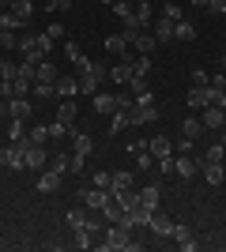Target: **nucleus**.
<instances>
[{"label":"nucleus","instance_id":"nucleus-1","mask_svg":"<svg viewBox=\"0 0 226 252\" xmlns=\"http://www.w3.org/2000/svg\"><path fill=\"white\" fill-rule=\"evenodd\" d=\"M102 252H140V241H132V230L121 226V222H109L102 230V241H98Z\"/></svg>","mask_w":226,"mask_h":252},{"label":"nucleus","instance_id":"nucleus-2","mask_svg":"<svg viewBox=\"0 0 226 252\" xmlns=\"http://www.w3.org/2000/svg\"><path fill=\"white\" fill-rule=\"evenodd\" d=\"M75 79H79V91H83V94H98V87L109 79V68L102 61H91V57H87V61L79 64V75H75Z\"/></svg>","mask_w":226,"mask_h":252},{"label":"nucleus","instance_id":"nucleus-3","mask_svg":"<svg viewBox=\"0 0 226 252\" xmlns=\"http://www.w3.org/2000/svg\"><path fill=\"white\" fill-rule=\"evenodd\" d=\"M91 136H72V173H83V162L91 155Z\"/></svg>","mask_w":226,"mask_h":252},{"label":"nucleus","instance_id":"nucleus-4","mask_svg":"<svg viewBox=\"0 0 226 252\" xmlns=\"http://www.w3.org/2000/svg\"><path fill=\"white\" fill-rule=\"evenodd\" d=\"M155 121H159V105L151 102V105H132L129 109V125H155Z\"/></svg>","mask_w":226,"mask_h":252},{"label":"nucleus","instance_id":"nucleus-5","mask_svg":"<svg viewBox=\"0 0 226 252\" xmlns=\"http://www.w3.org/2000/svg\"><path fill=\"white\" fill-rule=\"evenodd\" d=\"M151 222V207H143V203H132L129 211H125V219H121V226H129V230H136V226H147Z\"/></svg>","mask_w":226,"mask_h":252},{"label":"nucleus","instance_id":"nucleus-6","mask_svg":"<svg viewBox=\"0 0 226 252\" xmlns=\"http://www.w3.org/2000/svg\"><path fill=\"white\" fill-rule=\"evenodd\" d=\"M132 75H136V72H132V57L125 53V57H121V61L113 64V68H109V79H113L117 87H129V79H132Z\"/></svg>","mask_w":226,"mask_h":252},{"label":"nucleus","instance_id":"nucleus-7","mask_svg":"<svg viewBox=\"0 0 226 252\" xmlns=\"http://www.w3.org/2000/svg\"><path fill=\"white\" fill-rule=\"evenodd\" d=\"M27 166H31V169H45V166H49V151H45V143H31V139H27Z\"/></svg>","mask_w":226,"mask_h":252},{"label":"nucleus","instance_id":"nucleus-8","mask_svg":"<svg viewBox=\"0 0 226 252\" xmlns=\"http://www.w3.org/2000/svg\"><path fill=\"white\" fill-rule=\"evenodd\" d=\"M196 169H200V158L196 155H177L173 158V173H177V177H196Z\"/></svg>","mask_w":226,"mask_h":252},{"label":"nucleus","instance_id":"nucleus-9","mask_svg":"<svg viewBox=\"0 0 226 252\" xmlns=\"http://www.w3.org/2000/svg\"><path fill=\"white\" fill-rule=\"evenodd\" d=\"M151 34H155V42H159V45L173 42V23L166 19V15H159V19H151Z\"/></svg>","mask_w":226,"mask_h":252},{"label":"nucleus","instance_id":"nucleus-10","mask_svg":"<svg viewBox=\"0 0 226 252\" xmlns=\"http://www.w3.org/2000/svg\"><path fill=\"white\" fill-rule=\"evenodd\" d=\"M53 94L57 98H75V94H79V79H75V75H57Z\"/></svg>","mask_w":226,"mask_h":252},{"label":"nucleus","instance_id":"nucleus-11","mask_svg":"<svg viewBox=\"0 0 226 252\" xmlns=\"http://www.w3.org/2000/svg\"><path fill=\"white\" fill-rule=\"evenodd\" d=\"M147 226H151L155 233H159V237H170V230H173V219L166 215V211H159V207H155V211H151V222H147Z\"/></svg>","mask_w":226,"mask_h":252},{"label":"nucleus","instance_id":"nucleus-12","mask_svg":"<svg viewBox=\"0 0 226 252\" xmlns=\"http://www.w3.org/2000/svg\"><path fill=\"white\" fill-rule=\"evenodd\" d=\"M79 196H83V203H87L91 211H102V203H106L109 196H113V192H106V189H95V185H91V189H83Z\"/></svg>","mask_w":226,"mask_h":252},{"label":"nucleus","instance_id":"nucleus-13","mask_svg":"<svg viewBox=\"0 0 226 252\" xmlns=\"http://www.w3.org/2000/svg\"><path fill=\"white\" fill-rule=\"evenodd\" d=\"M170 237L177 241V249H181V252H196V237H193V230H189V226H173Z\"/></svg>","mask_w":226,"mask_h":252},{"label":"nucleus","instance_id":"nucleus-14","mask_svg":"<svg viewBox=\"0 0 226 252\" xmlns=\"http://www.w3.org/2000/svg\"><path fill=\"white\" fill-rule=\"evenodd\" d=\"M8 11H11V15H15V19L23 23V27H27V23L34 19V4H31V0H11V4H8Z\"/></svg>","mask_w":226,"mask_h":252},{"label":"nucleus","instance_id":"nucleus-15","mask_svg":"<svg viewBox=\"0 0 226 252\" xmlns=\"http://www.w3.org/2000/svg\"><path fill=\"white\" fill-rule=\"evenodd\" d=\"M113 109H117V94H109V91H98V94H95V113L109 117Z\"/></svg>","mask_w":226,"mask_h":252},{"label":"nucleus","instance_id":"nucleus-16","mask_svg":"<svg viewBox=\"0 0 226 252\" xmlns=\"http://www.w3.org/2000/svg\"><path fill=\"white\" fill-rule=\"evenodd\" d=\"M147 151L155 155V162H159V158H170L173 155V143L166 136H155V139H147Z\"/></svg>","mask_w":226,"mask_h":252},{"label":"nucleus","instance_id":"nucleus-17","mask_svg":"<svg viewBox=\"0 0 226 252\" xmlns=\"http://www.w3.org/2000/svg\"><path fill=\"white\" fill-rule=\"evenodd\" d=\"M223 125H226L223 105H204V128H223Z\"/></svg>","mask_w":226,"mask_h":252},{"label":"nucleus","instance_id":"nucleus-18","mask_svg":"<svg viewBox=\"0 0 226 252\" xmlns=\"http://www.w3.org/2000/svg\"><path fill=\"white\" fill-rule=\"evenodd\" d=\"M106 53H109V57H125V53H129V38H125V34H109V38H106Z\"/></svg>","mask_w":226,"mask_h":252},{"label":"nucleus","instance_id":"nucleus-19","mask_svg":"<svg viewBox=\"0 0 226 252\" xmlns=\"http://www.w3.org/2000/svg\"><path fill=\"white\" fill-rule=\"evenodd\" d=\"M132 45H136V53H140V57H151V49H155L159 42H155V34H151V31H140L136 38H132Z\"/></svg>","mask_w":226,"mask_h":252},{"label":"nucleus","instance_id":"nucleus-20","mask_svg":"<svg viewBox=\"0 0 226 252\" xmlns=\"http://www.w3.org/2000/svg\"><path fill=\"white\" fill-rule=\"evenodd\" d=\"M57 64L49 61V57H45V61H38V79H34V83H57Z\"/></svg>","mask_w":226,"mask_h":252},{"label":"nucleus","instance_id":"nucleus-21","mask_svg":"<svg viewBox=\"0 0 226 252\" xmlns=\"http://www.w3.org/2000/svg\"><path fill=\"white\" fill-rule=\"evenodd\" d=\"M38 192H61V173L57 169H45L38 177Z\"/></svg>","mask_w":226,"mask_h":252},{"label":"nucleus","instance_id":"nucleus-22","mask_svg":"<svg viewBox=\"0 0 226 252\" xmlns=\"http://www.w3.org/2000/svg\"><path fill=\"white\" fill-rule=\"evenodd\" d=\"M159 200H162V189H159V185H143V189H140V203H143V207L155 211V207H159Z\"/></svg>","mask_w":226,"mask_h":252},{"label":"nucleus","instance_id":"nucleus-23","mask_svg":"<svg viewBox=\"0 0 226 252\" xmlns=\"http://www.w3.org/2000/svg\"><path fill=\"white\" fill-rule=\"evenodd\" d=\"M113 121H109V139L113 136H121V132H125V128H129V109H113Z\"/></svg>","mask_w":226,"mask_h":252},{"label":"nucleus","instance_id":"nucleus-24","mask_svg":"<svg viewBox=\"0 0 226 252\" xmlns=\"http://www.w3.org/2000/svg\"><path fill=\"white\" fill-rule=\"evenodd\" d=\"M132 158H136V166H140V169H151V162H155V155H151V151H147V143H132Z\"/></svg>","mask_w":226,"mask_h":252},{"label":"nucleus","instance_id":"nucleus-25","mask_svg":"<svg viewBox=\"0 0 226 252\" xmlns=\"http://www.w3.org/2000/svg\"><path fill=\"white\" fill-rule=\"evenodd\" d=\"M8 109H11V121H27L31 117V102L27 98H8Z\"/></svg>","mask_w":226,"mask_h":252},{"label":"nucleus","instance_id":"nucleus-26","mask_svg":"<svg viewBox=\"0 0 226 252\" xmlns=\"http://www.w3.org/2000/svg\"><path fill=\"white\" fill-rule=\"evenodd\" d=\"M49 169H57V173L65 177V173H72V158H68L65 151H53V155H49Z\"/></svg>","mask_w":226,"mask_h":252},{"label":"nucleus","instance_id":"nucleus-27","mask_svg":"<svg viewBox=\"0 0 226 252\" xmlns=\"http://www.w3.org/2000/svg\"><path fill=\"white\" fill-rule=\"evenodd\" d=\"M57 121H61V125H68V128L75 125V102H72V98H61V109H57Z\"/></svg>","mask_w":226,"mask_h":252},{"label":"nucleus","instance_id":"nucleus-28","mask_svg":"<svg viewBox=\"0 0 226 252\" xmlns=\"http://www.w3.org/2000/svg\"><path fill=\"white\" fill-rule=\"evenodd\" d=\"M200 169H204V181H207V185H223V181H226L223 162H207V166H200Z\"/></svg>","mask_w":226,"mask_h":252},{"label":"nucleus","instance_id":"nucleus-29","mask_svg":"<svg viewBox=\"0 0 226 252\" xmlns=\"http://www.w3.org/2000/svg\"><path fill=\"white\" fill-rule=\"evenodd\" d=\"M109 177H113V185H109V192H125V189H132V173L129 169H117V173H109Z\"/></svg>","mask_w":226,"mask_h":252},{"label":"nucleus","instance_id":"nucleus-30","mask_svg":"<svg viewBox=\"0 0 226 252\" xmlns=\"http://www.w3.org/2000/svg\"><path fill=\"white\" fill-rule=\"evenodd\" d=\"M173 38H177V42H193V38H196V27H193L189 19L173 23Z\"/></svg>","mask_w":226,"mask_h":252},{"label":"nucleus","instance_id":"nucleus-31","mask_svg":"<svg viewBox=\"0 0 226 252\" xmlns=\"http://www.w3.org/2000/svg\"><path fill=\"white\" fill-rule=\"evenodd\" d=\"M91 245H95V230H91V226H75V249H91Z\"/></svg>","mask_w":226,"mask_h":252},{"label":"nucleus","instance_id":"nucleus-32","mask_svg":"<svg viewBox=\"0 0 226 252\" xmlns=\"http://www.w3.org/2000/svg\"><path fill=\"white\" fill-rule=\"evenodd\" d=\"M200 132H204V121H196V117H189V121L181 125V136H185V139H193V143L200 139Z\"/></svg>","mask_w":226,"mask_h":252},{"label":"nucleus","instance_id":"nucleus-33","mask_svg":"<svg viewBox=\"0 0 226 252\" xmlns=\"http://www.w3.org/2000/svg\"><path fill=\"white\" fill-rule=\"evenodd\" d=\"M226 147L223 143H211V147H204V155H200V166H207V162H223Z\"/></svg>","mask_w":226,"mask_h":252},{"label":"nucleus","instance_id":"nucleus-34","mask_svg":"<svg viewBox=\"0 0 226 252\" xmlns=\"http://www.w3.org/2000/svg\"><path fill=\"white\" fill-rule=\"evenodd\" d=\"M204 91H207V105H223V109H226V87H215V83H207Z\"/></svg>","mask_w":226,"mask_h":252},{"label":"nucleus","instance_id":"nucleus-35","mask_svg":"<svg viewBox=\"0 0 226 252\" xmlns=\"http://www.w3.org/2000/svg\"><path fill=\"white\" fill-rule=\"evenodd\" d=\"M185 102H189V109H204V105H207V91H204V87H193Z\"/></svg>","mask_w":226,"mask_h":252},{"label":"nucleus","instance_id":"nucleus-36","mask_svg":"<svg viewBox=\"0 0 226 252\" xmlns=\"http://www.w3.org/2000/svg\"><path fill=\"white\" fill-rule=\"evenodd\" d=\"M45 128H49V139H53V143H57V139H68V136H75L72 128H68V125H61V121H53V125H45Z\"/></svg>","mask_w":226,"mask_h":252},{"label":"nucleus","instance_id":"nucleus-37","mask_svg":"<svg viewBox=\"0 0 226 252\" xmlns=\"http://www.w3.org/2000/svg\"><path fill=\"white\" fill-rule=\"evenodd\" d=\"M65 57H68V61H72V64H75V68H79V64H83V61H87V53H83V49H79V45H75V42H65Z\"/></svg>","mask_w":226,"mask_h":252},{"label":"nucleus","instance_id":"nucleus-38","mask_svg":"<svg viewBox=\"0 0 226 252\" xmlns=\"http://www.w3.org/2000/svg\"><path fill=\"white\" fill-rule=\"evenodd\" d=\"M162 15H166V19H170V23H181V19H185L181 4H173V0H166V4H162Z\"/></svg>","mask_w":226,"mask_h":252},{"label":"nucleus","instance_id":"nucleus-39","mask_svg":"<svg viewBox=\"0 0 226 252\" xmlns=\"http://www.w3.org/2000/svg\"><path fill=\"white\" fill-rule=\"evenodd\" d=\"M0 31H23V23L11 15V11H0Z\"/></svg>","mask_w":226,"mask_h":252},{"label":"nucleus","instance_id":"nucleus-40","mask_svg":"<svg viewBox=\"0 0 226 252\" xmlns=\"http://www.w3.org/2000/svg\"><path fill=\"white\" fill-rule=\"evenodd\" d=\"M113 11H117L121 19H129V15H136V4H132V0H117V4H113Z\"/></svg>","mask_w":226,"mask_h":252},{"label":"nucleus","instance_id":"nucleus-41","mask_svg":"<svg viewBox=\"0 0 226 252\" xmlns=\"http://www.w3.org/2000/svg\"><path fill=\"white\" fill-rule=\"evenodd\" d=\"M15 42H19V34H15V31H0V53L15 49Z\"/></svg>","mask_w":226,"mask_h":252},{"label":"nucleus","instance_id":"nucleus-42","mask_svg":"<svg viewBox=\"0 0 226 252\" xmlns=\"http://www.w3.org/2000/svg\"><path fill=\"white\" fill-rule=\"evenodd\" d=\"M19 75V64H11V61H0V79H15Z\"/></svg>","mask_w":226,"mask_h":252},{"label":"nucleus","instance_id":"nucleus-43","mask_svg":"<svg viewBox=\"0 0 226 252\" xmlns=\"http://www.w3.org/2000/svg\"><path fill=\"white\" fill-rule=\"evenodd\" d=\"M132 72H136V75H147L151 72V61H147V57H132Z\"/></svg>","mask_w":226,"mask_h":252},{"label":"nucleus","instance_id":"nucleus-44","mask_svg":"<svg viewBox=\"0 0 226 252\" xmlns=\"http://www.w3.org/2000/svg\"><path fill=\"white\" fill-rule=\"evenodd\" d=\"M91 185H95V189H106V192H109V185H113V177H109L106 169H102V173H95V177H91Z\"/></svg>","mask_w":226,"mask_h":252},{"label":"nucleus","instance_id":"nucleus-45","mask_svg":"<svg viewBox=\"0 0 226 252\" xmlns=\"http://www.w3.org/2000/svg\"><path fill=\"white\" fill-rule=\"evenodd\" d=\"M31 94H34V98H53V83H34Z\"/></svg>","mask_w":226,"mask_h":252},{"label":"nucleus","instance_id":"nucleus-46","mask_svg":"<svg viewBox=\"0 0 226 252\" xmlns=\"http://www.w3.org/2000/svg\"><path fill=\"white\" fill-rule=\"evenodd\" d=\"M8 139H11V143L27 139V136H23V121H11V125H8Z\"/></svg>","mask_w":226,"mask_h":252},{"label":"nucleus","instance_id":"nucleus-47","mask_svg":"<svg viewBox=\"0 0 226 252\" xmlns=\"http://www.w3.org/2000/svg\"><path fill=\"white\" fill-rule=\"evenodd\" d=\"M27 139H31V143H45V139H49V128H31Z\"/></svg>","mask_w":226,"mask_h":252},{"label":"nucleus","instance_id":"nucleus-48","mask_svg":"<svg viewBox=\"0 0 226 252\" xmlns=\"http://www.w3.org/2000/svg\"><path fill=\"white\" fill-rule=\"evenodd\" d=\"M45 34H49V38H53V42H65V27H61V23H49V31H45Z\"/></svg>","mask_w":226,"mask_h":252},{"label":"nucleus","instance_id":"nucleus-49","mask_svg":"<svg viewBox=\"0 0 226 252\" xmlns=\"http://www.w3.org/2000/svg\"><path fill=\"white\" fill-rule=\"evenodd\" d=\"M45 8H49V11H68V8H72V0H45Z\"/></svg>","mask_w":226,"mask_h":252},{"label":"nucleus","instance_id":"nucleus-50","mask_svg":"<svg viewBox=\"0 0 226 252\" xmlns=\"http://www.w3.org/2000/svg\"><path fill=\"white\" fill-rule=\"evenodd\" d=\"M83 222H87L83 211H68V226H72V230H75V226H83Z\"/></svg>","mask_w":226,"mask_h":252},{"label":"nucleus","instance_id":"nucleus-51","mask_svg":"<svg viewBox=\"0 0 226 252\" xmlns=\"http://www.w3.org/2000/svg\"><path fill=\"white\" fill-rule=\"evenodd\" d=\"M207 11L211 15H226V0H207Z\"/></svg>","mask_w":226,"mask_h":252},{"label":"nucleus","instance_id":"nucleus-52","mask_svg":"<svg viewBox=\"0 0 226 252\" xmlns=\"http://www.w3.org/2000/svg\"><path fill=\"white\" fill-rule=\"evenodd\" d=\"M207 79H211V75H207L204 68H193V83L196 87H207Z\"/></svg>","mask_w":226,"mask_h":252},{"label":"nucleus","instance_id":"nucleus-53","mask_svg":"<svg viewBox=\"0 0 226 252\" xmlns=\"http://www.w3.org/2000/svg\"><path fill=\"white\" fill-rule=\"evenodd\" d=\"M177 151H181V155H193V151H196V143H193V139H185V136H181V143H177Z\"/></svg>","mask_w":226,"mask_h":252},{"label":"nucleus","instance_id":"nucleus-54","mask_svg":"<svg viewBox=\"0 0 226 252\" xmlns=\"http://www.w3.org/2000/svg\"><path fill=\"white\" fill-rule=\"evenodd\" d=\"M0 166L11 169V147H0Z\"/></svg>","mask_w":226,"mask_h":252},{"label":"nucleus","instance_id":"nucleus-55","mask_svg":"<svg viewBox=\"0 0 226 252\" xmlns=\"http://www.w3.org/2000/svg\"><path fill=\"white\" fill-rule=\"evenodd\" d=\"M159 169H162V173H173V155L170 158H159Z\"/></svg>","mask_w":226,"mask_h":252},{"label":"nucleus","instance_id":"nucleus-56","mask_svg":"<svg viewBox=\"0 0 226 252\" xmlns=\"http://www.w3.org/2000/svg\"><path fill=\"white\" fill-rule=\"evenodd\" d=\"M136 102H140V105H151V102H155V94H151V91H143V94H136Z\"/></svg>","mask_w":226,"mask_h":252},{"label":"nucleus","instance_id":"nucleus-57","mask_svg":"<svg viewBox=\"0 0 226 252\" xmlns=\"http://www.w3.org/2000/svg\"><path fill=\"white\" fill-rule=\"evenodd\" d=\"M193 4H196V8H207V0H193Z\"/></svg>","mask_w":226,"mask_h":252},{"label":"nucleus","instance_id":"nucleus-58","mask_svg":"<svg viewBox=\"0 0 226 252\" xmlns=\"http://www.w3.org/2000/svg\"><path fill=\"white\" fill-rule=\"evenodd\" d=\"M219 143H223V147H226V125H223V139H219Z\"/></svg>","mask_w":226,"mask_h":252},{"label":"nucleus","instance_id":"nucleus-59","mask_svg":"<svg viewBox=\"0 0 226 252\" xmlns=\"http://www.w3.org/2000/svg\"><path fill=\"white\" fill-rule=\"evenodd\" d=\"M102 4H109V8H113V4H117V0H102Z\"/></svg>","mask_w":226,"mask_h":252},{"label":"nucleus","instance_id":"nucleus-60","mask_svg":"<svg viewBox=\"0 0 226 252\" xmlns=\"http://www.w3.org/2000/svg\"><path fill=\"white\" fill-rule=\"evenodd\" d=\"M223 72H226V57H223Z\"/></svg>","mask_w":226,"mask_h":252},{"label":"nucleus","instance_id":"nucleus-61","mask_svg":"<svg viewBox=\"0 0 226 252\" xmlns=\"http://www.w3.org/2000/svg\"><path fill=\"white\" fill-rule=\"evenodd\" d=\"M0 4H11V0H0Z\"/></svg>","mask_w":226,"mask_h":252},{"label":"nucleus","instance_id":"nucleus-62","mask_svg":"<svg viewBox=\"0 0 226 252\" xmlns=\"http://www.w3.org/2000/svg\"><path fill=\"white\" fill-rule=\"evenodd\" d=\"M0 61H4V57H0Z\"/></svg>","mask_w":226,"mask_h":252}]
</instances>
